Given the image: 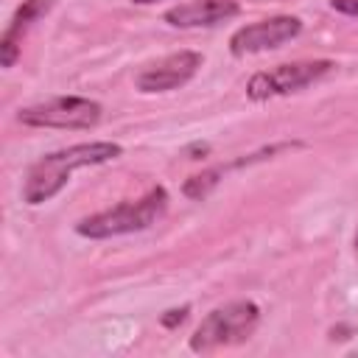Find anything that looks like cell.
<instances>
[{
    "label": "cell",
    "mask_w": 358,
    "mask_h": 358,
    "mask_svg": "<svg viewBox=\"0 0 358 358\" xmlns=\"http://www.w3.org/2000/svg\"><path fill=\"white\" fill-rule=\"evenodd\" d=\"M123 154L120 143L112 140H92V143H76L59 151H50L45 157H39L22 182V201L36 207L50 201L56 193H62V187L70 182L73 171L78 168H92V165H103L112 162Z\"/></svg>",
    "instance_id": "6da1fadb"
},
{
    "label": "cell",
    "mask_w": 358,
    "mask_h": 358,
    "mask_svg": "<svg viewBox=\"0 0 358 358\" xmlns=\"http://www.w3.org/2000/svg\"><path fill=\"white\" fill-rule=\"evenodd\" d=\"M168 210V190L162 185L151 187L145 196L137 201H120L109 210H101L95 215H87L76 224V232L90 241H103V238H117V235H131L143 232L151 224H157Z\"/></svg>",
    "instance_id": "7a4b0ae2"
},
{
    "label": "cell",
    "mask_w": 358,
    "mask_h": 358,
    "mask_svg": "<svg viewBox=\"0 0 358 358\" xmlns=\"http://www.w3.org/2000/svg\"><path fill=\"white\" fill-rule=\"evenodd\" d=\"M260 324V308L252 299H235L213 308L190 336L193 352H210L218 347H232L246 341Z\"/></svg>",
    "instance_id": "3957f363"
},
{
    "label": "cell",
    "mask_w": 358,
    "mask_h": 358,
    "mask_svg": "<svg viewBox=\"0 0 358 358\" xmlns=\"http://www.w3.org/2000/svg\"><path fill=\"white\" fill-rule=\"evenodd\" d=\"M103 106L84 95H56L17 112V120L31 129H92L101 123Z\"/></svg>",
    "instance_id": "277c9868"
},
{
    "label": "cell",
    "mask_w": 358,
    "mask_h": 358,
    "mask_svg": "<svg viewBox=\"0 0 358 358\" xmlns=\"http://www.w3.org/2000/svg\"><path fill=\"white\" fill-rule=\"evenodd\" d=\"M336 64L330 59H310V62H288L277 64L271 70H260L246 81V95L252 101H268L282 98L291 92H299L302 87L324 78Z\"/></svg>",
    "instance_id": "5b68a950"
},
{
    "label": "cell",
    "mask_w": 358,
    "mask_h": 358,
    "mask_svg": "<svg viewBox=\"0 0 358 358\" xmlns=\"http://www.w3.org/2000/svg\"><path fill=\"white\" fill-rule=\"evenodd\" d=\"M302 34V20L291 14H277L268 20H257L249 25H241L229 36V50L232 56H252L263 50H274Z\"/></svg>",
    "instance_id": "8992f818"
},
{
    "label": "cell",
    "mask_w": 358,
    "mask_h": 358,
    "mask_svg": "<svg viewBox=\"0 0 358 358\" xmlns=\"http://www.w3.org/2000/svg\"><path fill=\"white\" fill-rule=\"evenodd\" d=\"M204 64V56L199 50H179V53H168L162 59H157L154 64L143 67L134 76V87L140 92H171L185 87L199 67Z\"/></svg>",
    "instance_id": "52a82bcc"
},
{
    "label": "cell",
    "mask_w": 358,
    "mask_h": 358,
    "mask_svg": "<svg viewBox=\"0 0 358 358\" xmlns=\"http://www.w3.org/2000/svg\"><path fill=\"white\" fill-rule=\"evenodd\" d=\"M241 14L238 0H187L162 14V20L173 28H210L227 22Z\"/></svg>",
    "instance_id": "ba28073f"
},
{
    "label": "cell",
    "mask_w": 358,
    "mask_h": 358,
    "mask_svg": "<svg viewBox=\"0 0 358 358\" xmlns=\"http://www.w3.org/2000/svg\"><path fill=\"white\" fill-rule=\"evenodd\" d=\"M56 6V0H22L17 6V11L11 14L3 36H0V64L3 67H14L17 56H20V45H22V36L25 31L39 20L45 17L50 8Z\"/></svg>",
    "instance_id": "9c48e42d"
},
{
    "label": "cell",
    "mask_w": 358,
    "mask_h": 358,
    "mask_svg": "<svg viewBox=\"0 0 358 358\" xmlns=\"http://www.w3.org/2000/svg\"><path fill=\"white\" fill-rule=\"evenodd\" d=\"M229 168L227 165H215V168H207V171H201V173H196V176H190V179H185V185H182V193L187 196V199H204L218 182H221V176L227 173Z\"/></svg>",
    "instance_id": "30bf717a"
},
{
    "label": "cell",
    "mask_w": 358,
    "mask_h": 358,
    "mask_svg": "<svg viewBox=\"0 0 358 358\" xmlns=\"http://www.w3.org/2000/svg\"><path fill=\"white\" fill-rule=\"evenodd\" d=\"M187 305H182V308H173V310H165L162 316H159V324L162 327H168V330H173V327H179L185 319H187Z\"/></svg>",
    "instance_id": "8fae6325"
},
{
    "label": "cell",
    "mask_w": 358,
    "mask_h": 358,
    "mask_svg": "<svg viewBox=\"0 0 358 358\" xmlns=\"http://www.w3.org/2000/svg\"><path fill=\"white\" fill-rule=\"evenodd\" d=\"M330 8L350 14V17H358V0H330Z\"/></svg>",
    "instance_id": "7c38bea8"
},
{
    "label": "cell",
    "mask_w": 358,
    "mask_h": 358,
    "mask_svg": "<svg viewBox=\"0 0 358 358\" xmlns=\"http://www.w3.org/2000/svg\"><path fill=\"white\" fill-rule=\"evenodd\" d=\"M131 3H137V6H151V3H159V0H131Z\"/></svg>",
    "instance_id": "4fadbf2b"
}]
</instances>
